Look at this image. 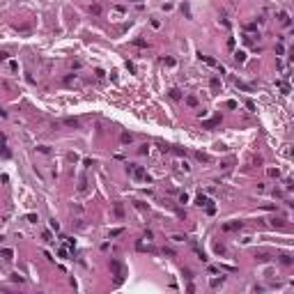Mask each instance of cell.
<instances>
[{
  "mask_svg": "<svg viewBox=\"0 0 294 294\" xmlns=\"http://www.w3.org/2000/svg\"><path fill=\"white\" fill-rule=\"evenodd\" d=\"M241 227H244L241 221H230V223H223L221 230H223V232H234V230H241Z\"/></svg>",
  "mask_w": 294,
  "mask_h": 294,
  "instance_id": "277c9868",
  "label": "cell"
},
{
  "mask_svg": "<svg viewBox=\"0 0 294 294\" xmlns=\"http://www.w3.org/2000/svg\"><path fill=\"white\" fill-rule=\"evenodd\" d=\"M64 124H67V127H78V120H76V117H67Z\"/></svg>",
  "mask_w": 294,
  "mask_h": 294,
  "instance_id": "2e32d148",
  "label": "cell"
},
{
  "mask_svg": "<svg viewBox=\"0 0 294 294\" xmlns=\"http://www.w3.org/2000/svg\"><path fill=\"white\" fill-rule=\"evenodd\" d=\"M195 159H198V161H202V163H209V156L202 154V152H198V154H195Z\"/></svg>",
  "mask_w": 294,
  "mask_h": 294,
  "instance_id": "9a60e30c",
  "label": "cell"
},
{
  "mask_svg": "<svg viewBox=\"0 0 294 294\" xmlns=\"http://www.w3.org/2000/svg\"><path fill=\"white\" fill-rule=\"evenodd\" d=\"M278 21H280L283 26H290V16H287L285 12H278Z\"/></svg>",
  "mask_w": 294,
  "mask_h": 294,
  "instance_id": "ba28073f",
  "label": "cell"
},
{
  "mask_svg": "<svg viewBox=\"0 0 294 294\" xmlns=\"http://www.w3.org/2000/svg\"><path fill=\"white\" fill-rule=\"evenodd\" d=\"M110 271H113V283L115 285H122L124 283V276H127V269H124V264H120L117 260H110Z\"/></svg>",
  "mask_w": 294,
  "mask_h": 294,
  "instance_id": "6da1fadb",
  "label": "cell"
},
{
  "mask_svg": "<svg viewBox=\"0 0 294 294\" xmlns=\"http://www.w3.org/2000/svg\"><path fill=\"white\" fill-rule=\"evenodd\" d=\"M90 12L92 14H101V5H90Z\"/></svg>",
  "mask_w": 294,
  "mask_h": 294,
  "instance_id": "ac0fdd59",
  "label": "cell"
},
{
  "mask_svg": "<svg viewBox=\"0 0 294 294\" xmlns=\"http://www.w3.org/2000/svg\"><path fill=\"white\" fill-rule=\"evenodd\" d=\"M170 97H173V99H179L182 94H179V90H170Z\"/></svg>",
  "mask_w": 294,
  "mask_h": 294,
  "instance_id": "f1b7e54d",
  "label": "cell"
},
{
  "mask_svg": "<svg viewBox=\"0 0 294 294\" xmlns=\"http://www.w3.org/2000/svg\"><path fill=\"white\" fill-rule=\"evenodd\" d=\"M186 104H189L191 108H195V106H198V99H195V97H186Z\"/></svg>",
  "mask_w": 294,
  "mask_h": 294,
  "instance_id": "e0dca14e",
  "label": "cell"
},
{
  "mask_svg": "<svg viewBox=\"0 0 294 294\" xmlns=\"http://www.w3.org/2000/svg\"><path fill=\"white\" fill-rule=\"evenodd\" d=\"M225 283V276H221V278H211V287H221Z\"/></svg>",
  "mask_w": 294,
  "mask_h": 294,
  "instance_id": "30bf717a",
  "label": "cell"
},
{
  "mask_svg": "<svg viewBox=\"0 0 294 294\" xmlns=\"http://www.w3.org/2000/svg\"><path fill=\"white\" fill-rule=\"evenodd\" d=\"M271 225H278V227H283L285 223H283V218H274V221H271Z\"/></svg>",
  "mask_w": 294,
  "mask_h": 294,
  "instance_id": "d4e9b609",
  "label": "cell"
},
{
  "mask_svg": "<svg viewBox=\"0 0 294 294\" xmlns=\"http://www.w3.org/2000/svg\"><path fill=\"white\" fill-rule=\"evenodd\" d=\"M127 173L133 177V179H138V182H145V179H149L145 173V168H140V165H127Z\"/></svg>",
  "mask_w": 294,
  "mask_h": 294,
  "instance_id": "7a4b0ae2",
  "label": "cell"
},
{
  "mask_svg": "<svg viewBox=\"0 0 294 294\" xmlns=\"http://www.w3.org/2000/svg\"><path fill=\"white\" fill-rule=\"evenodd\" d=\"M195 202H198L200 207H207V211H209V214H214V211H216V207H214V202H211V200H209L207 195H202V193H200L198 198H195Z\"/></svg>",
  "mask_w": 294,
  "mask_h": 294,
  "instance_id": "3957f363",
  "label": "cell"
},
{
  "mask_svg": "<svg viewBox=\"0 0 294 294\" xmlns=\"http://www.w3.org/2000/svg\"><path fill=\"white\" fill-rule=\"evenodd\" d=\"M269 175H271V177H280V173H278V168H269Z\"/></svg>",
  "mask_w": 294,
  "mask_h": 294,
  "instance_id": "cb8c5ba5",
  "label": "cell"
},
{
  "mask_svg": "<svg viewBox=\"0 0 294 294\" xmlns=\"http://www.w3.org/2000/svg\"><path fill=\"white\" fill-rule=\"evenodd\" d=\"M122 232H124L122 227H115V230H110V234H108V237H110V239H115V237H120Z\"/></svg>",
  "mask_w": 294,
  "mask_h": 294,
  "instance_id": "5bb4252c",
  "label": "cell"
},
{
  "mask_svg": "<svg viewBox=\"0 0 294 294\" xmlns=\"http://www.w3.org/2000/svg\"><path fill=\"white\" fill-rule=\"evenodd\" d=\"M115 211H117V216H124V209H122L120 202H115Z\"/></svg>",
  "mask_w": 294,
  "mask_h": 294,
  "instance_id": "ffe728a7",
  "label": "cell"
},
{
  "mask_svg": "<svg viewBox=\"0 0 294 294\" xmlns=\"http://www.w3.org/2000/svg\"><path fill=\"white\" fill-rule=\"evenodd\" d=\"M255 257H257L260 262H264V260H269V255H267V253H255Z\"/></svg>",
  "mask_w": 294,
  "mask_h": 294,
  "instance_id": "7402d4cb",
  "label": "cell"
},
{
  "mask_svg": "<svg viewBox=\"0 0 294 294\" xmlns=\"http://www.w3.org/2000/svg\"><path fill=\"white\" fill-rule=\"evenodd\" d=\"M0 60H7V53L5 51H0Z\"/></svg>",
  "mask_w": 294,
  "mask_h": 294,
  "instance_id": "f546056e",
  "label": "cell"
},
{
  "mask_svg": "<svg viewBox=\"0 0 294 294\" xmlns=\"http://www.w3.org/2000/svg\"><path fill=\"white\" fill-rule=\"evenodd\" d=\"M234 60L244 62V60H246V53H244V51H234Z\"/></svg>",
  "mask_w": 294,
  "mask_h": 294,
  "instance_id": "4fadbf2b",
  "label": "cell"
},
{
  "mask_svg": "<svg viewBox=\"0 0 294 294\" xmlns=\"http://www.w3.org/2000/svg\"><path fill=\"white\" fill-rule=\"evenodd\" d=\"M0 255H2V260H14V251H9V248H5Z\"/></svg>",
  "mask_w": 294,
  "mask_h": 294,
  "instance_id": "7c38bea8",
  "label": "cell"
},
{
  "mask_svg": "<svg viewBox=\"0 0 294 294\" xmlns=\"http://www.w3.org/2000/svg\"><path fill=\"white\" fill-rule=\"evenodd\" d=\"M12 280H14V283H23V276H18V274H12Z\"/></svg>",
  "mask_w": 294,
  "mask_h": 294,
  "instance_id": "484cf974",
  "label": "cell"
},
{
  "mask_svg": "<svg viewBox=\"0 0 294 294\" xmlns=\"http://www.w3.org/2000/svg\"><path fill=\"white\" fill-rule=\"evenodd\" d=\"M280 262H283V264H292V257H290V255H280Z\"/></svg>",
  "mask_w": 294,
  "mask_h": 294,
  "instance_id": "44dd1931",
  "label": "cell"
},
{
  "mask_svg": "<svg viewBox=\"0 0 294 294\" xmlns=\"http://www.w3.org/2000/svg\"><path fill=\"white\" fill-rule=\"evenodd\" d=\"M232 83H234V85H237V87H239V90H244V92H253V87L248 85V83H244L241 78H237V76H232Z\"/></svg>",
  "mask_w": 294,
  "mask_h": 294,
  "instance_id": "5b68a950",
  "label": "cell"
},
{
  "mask_svg": "<svg viewBox=\"0 0 294 294\" xmlns=\"http://www.w3.org/2000/svg\"><path fill=\"white\" fill-rule=\"evenodd\" d=\"M186 294H195V287H193V283H189V285H186Z\"/></svg>",
  "mask_w": 294,
  "mask_h": 294,
  "instance_id": "83f0119b",
  "label": "cell"
},
{
  "mask_svg": "<svg viewBox=\"0 0 294 294\" xmlns=\"http://www.w3.org/2000/svg\"><path fill=\"white\" fill-rule=\"evenodd\" d=\"M214 248H216V253H218V255H223V253H225V246H223V244H216Z\"/></svg>",
  "mask_w": 294,
  "mask_h": 294,
  "instance_id": "603a6c76",
  "label": "cell"
},
{
  "mask_svg": "<svg viewBox=\"0 0 294 294\" xmlns=\"http://www.w3.org/2000/svg\"><path fill=\"white\" fill-rule=\"evenodd\" d=\"M182 274H184V278H186L189 283H191V280H193V271H191L189 267H184V269H182Z\"/></svg>",
  "mask_w": 294,
  "mask_h": 294,
  "instance_id": "8fae6325",
  "label": "cell"
},
{
  "mask_svg": "<svg viewBox=\"0 0 294 294\" xmlns=\"http://www.w3.org/2000/svg\"><path fill=\"white\" fill-rule=\"evenodd\" d=\"M120 140H122V143H124V145H129L131 140H133V133H127V131H124V133H122V138H120Z\"/></svg>",
  "mask_w": 294,
  "mask_h": 294,
  "instance_id": "9c48e42d",
  "label": "cell"
},
{
  "mask_svg": "<svg viewBox=\"0 0 294 294\" xmlns=\"http://www.w3.org/2000/svg\"><path fill=\"white\" fill-rule=\"evenodd\" d=\"M0 156H9V149L5 145H0Z\"/></svg>",
  "mask_w": 294,
  "mask_h": 294,
  "instance_id": "4316f807",
  "label": "cell"
},
{
  "mask_svg": "<svg viewBox=\"0 0 294 294\" xmlns=\"http://www.w3.org/2000/svg\"><path fill=\"white\" fill-rule=\"evenodd\" d=\"M209 85H211V90H218V87H221V80H218V78H211Z\"/></svg>",
  "mask_w": 294,
  "mask_h": 294,
  "instance_id": "d6986e66",
  "label": "cell"
},
{
  "mask_svg": "<svg viewBox=\"0 0 294 294\" xmlns=\"http://www.w3.org/2000/svg\"><path fill=\"white\" fill-rule=\"evenodd\" d=\"M200 60H202V62H207L209 67H216V69H221V71H223V67H221V64H218L216 60H211L209 55H200Z\"/></svg>",
  "mask_w": 294,
  "mask_h": 294,
  "instance_id": "8992f818",
  "label": "cell"
},
{
  "mask_svg": "<svg viewBox=\"0 0 294 294\" xmlns=\"http://www.w3.org/2000/svg\"><path fill=\"white\" fill-rule=\"evenodd\" d=\"M136 248H138V251H147V253H156L154 246H149V244H145V241H138V244H136Z\"/></svg>",
  "mask_w": 294,
  "mask_h": 294,
  "instance_id": "52a82bcc",
  "label": "cell"
}]
</instances>
